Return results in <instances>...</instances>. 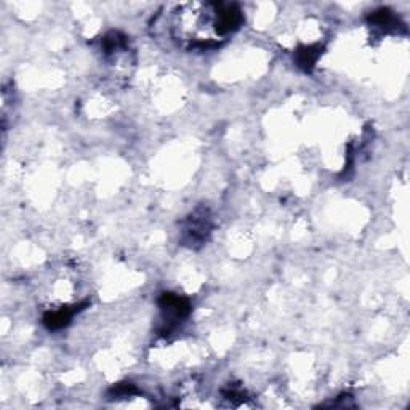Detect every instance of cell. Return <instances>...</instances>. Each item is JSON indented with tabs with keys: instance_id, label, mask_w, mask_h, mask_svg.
<instances>
[{
	"instance_id": "obj_1",
	"label": "cell",
	"mask_w": 410,
	"mask_h": 410,
	"mask_svg": "<svg viewBox=\"0 0 410 410\" xmlns=\"http://www.w3.org/2000/svg\"><path fill=\"white\" fill-rule=\"evenodd\" d=\"M159 306L163 314V321L168 324V329L177 325V322L185 319L190 313V303H187L186 298H181L175 294H163L159 300Z\"/></svg>"
},
{
	"instance_id": "obj_2",
	"label": "cell",
	"mask_w": 410,
	"mask_h": 410,
	"mask_svg": "<svg viewBox=\"0 0 410 410\" xmlns=\"http://www.w3.org/2000/svg\"><path fill=\"white\" fill-rule=\"evenodd\" d=\"M209 215L204 210H199L194 215L191 216L190 221H187V226L185 230L186 234V241L192 242H202L207 234L210 232V223H209Z\"/></svg>"
},
{
	"instance_id": "obj_3",
	"label": "cell",
	"mask_w": 410,
	"mask_h": 410,
	"mask_svg": "<svg viewBox=\"0 0 410 410\" xmlns=\"http://www.w3.org/2000/svg\"><path fill=\"white\" fill-rule=\"evenodd\" d=\"M74 313H75V309H69V308L58 309V311L46 314L44 322L49 329H61V327L69 324V321L73 319Z\"/></svg>"
}]
</instances>
